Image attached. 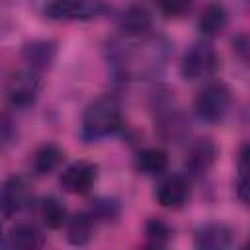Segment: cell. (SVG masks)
I'll return each instance as SVG.
<instances>
[{
    "label": "cell",
    "instance_id": "1",
    "mask_svg": "<svg viewBox=\"0 0 250 250\" xmlns=\"http://www.w3.org/2000/svg\"><path fill=\"white\" fill-rule=\"evenodd\" d=\"M131 47L133 49H119L113 53L115 64L121 70V74L131 78L158 72L168 55V45L162 39H146V35L143 37L141 45Z\"/></svg>",
    "mask_w": 250,
    "mask_h": 250
},
{
    "label": "cell",
    "instance_id": "2",
    "mask_svg": "<svg viewBox=\"0 0 250 250\" xmlns=\"http://www.w3.org/2000/svg\"><path fill=\"white\" fill-rule=\"evenodd\" d=\"M123 125L119 104L105 96L98 98L84 109L82 115V137L86 141H100L113 133H117Z\"/></svg>",
    "mask_w": 250,
    "mask_h": 250
},
{
    "label": "cell",
    "instance_id": "3",
    "mask_svg": "<svg viewBox=\"0 0 250 250\" xmlns=\"http://www.w3.org/2000/svg\"><path fill=\"white\" fill-rule=\"evenodd\" d=\"M230 104H232L230 88L223 82H211L195 96L193 111L205 123H219L229 113Z\"/></svg>",
    "mask_w": 250,
    "mask_h": 250
},
{
    "label": "cell",
    "instance_id": "4",
    "mask_svg": "<svg viewBox=\"0 0 250 250\" xmlns=\"http://www.w3.org/2000/svg\"><path fill=\"white\" fill-rule=\"evenodd\" d=\"M180 70H182V76L191 82L211 78L219 70V55H217L215 47L207 41L193 43L184 53Z\"/></svg>",
    "mask_w": 250,
    "mask_h": 250
},
{
    "label": "cell",
    "instance_id": "5",
    "mask_svg": "<svg viewBox=\"0 0 250 250\" xmlns=\"http://www.w3.org/2000/svg\"><path fill=\"white\" fill-rule=\"evenodd\" d=\"M41 76L35 68H23L14 72L6 84V98L14 107H27L35 104L41 94Z\"/></svg>",
    "mask_w": 250,
    "mask_h": 250
},
{
    "label": "cell",
    "instance_id": "6",
    "mask_svg": "<svg viewBox=\"0 0 250 250\" xmlns=\"http://www.w3.org/2000/svg\"><path fill=\"white\" fill-rule=\"evenodd\" d=\"M105 10L102 0H51L45 6V14L51 20H92Z\"/></svg>",
    "mask_w": 250,
    "mask_h": 250
},
{
    "label": "cell",
    "instance_id": "7",
    "mask_svg": "<svg viewBox=\"0 0 250 250\" xmlns=\"http://www.w3.org/2000/svg\"><path fill=\"white\" fill-rule=\"evenodd\" d=\"M33 199L29 182L23 176H10L0 184V213L12 217L23 211Z\"/></svg>",
    "mask_w": 250,
    "mask_h": 250
},
{
    "label": "cell",
    "instance_id": "8",
    "mask_svg": "<svg viewBox=\"0 0 250 250\" xmlns=\"http://www.w3.org/2000/svg\"><path fill=\"white\" fill-rule=\"evenodd\" d=\"M98 180V166L88 160H76L68 164L61 174V186L64 191L74 195L88 193Z\"/></svg>",
    "mask_w": 250,
    "mask_h": 250
},
{
    "label": "cell",
    "instance_id": "9",
    "mask_svg": "<svg viewBox=\"0 0 250 250\" xmlns=\"http://www.w3.org/2000/svg\"><path fill=\"white\" fill-rule=\"evenodd\" d=\"M154 197L158 205L166 209H178L182 207L189 197V182L182 174H170L160 180V184L154 189Z\"/></svg>",
    "mask_w": 250,
    "mask_h": 250
},
{
    "label": "cell",
    "instance_id": "10",
    "mask_svg": "<svg viewBox=\"0 0 250 250\" xmlns=\"http://www.w3.org/2000/svg\"><path fill=\"white\" fill-rule=\"evenodd\" d=\"M195 248L225 250L234 242V230L225 223H207L195 230Z\"/></svg>",
    "mask_w": 250,
    "mask_h": 250
},
{
    "label": "cell",
    "instance_id": "11",
    "mask_svg": "<svg viewBox=\"0 0 250 250\" xmlns=\"http://www.w3.org/2000/svg\"><path fill=\"white\" fill-rule=\"evenodd\" d=\"M217 154H219L217 145L211 139H199L188 150L186 170L191 176H205L211 170V166L215 164Z\"/></svg>",
    "mask_w": 250,
    "mask_h": 250
},
{
    "label": "cell",
    "instance_id": "12",
    "mask_svg": "<svg viewBox=\"0 0 250 250\" xmlns=\"http://www.w3.org/2000/svg\"><path fill=\"white\" fill-rule=\"evenodd\" d=\"M119 29L131 39L145 37L152 29V16L145 6L133 4L119 16Z\"/></svg>",
    "mask_w": 250,
    "mask_h": 250
},
{
    "label": "cell",
    "instance_id": "13",
    "mask_svg": "<svg viewBox=\"0 0 250 250\" xmlns=\"http://www.w3.org/2000/svg\"><path fill=\"white\" fill-rule=\"evenodd\" d=\"M45 244L41 229L33 223H18L8 234V246L18 250H35Z\"/></svg>",
    "mask_w": 250,
    "mask_h": 250
},
{
    "label": "cell",
    "instance_id": "14",
    "mask_svg": "<svg viewBox=\"0 0 250 250\" xmlns=\"http://www.w3.org/2000/svg\"><path fill=\"white\" fill-rule=\"evenodd\" d=\"M227 25V10L219 2H211L203 8L197 27L203 37H217Z\"/></svg>",
    "mask_w": 250,
    "mask_h": 250
},
{
    "label": "cell",
    "instance_id": "15",
    "mask_svg": "<svg viewBox=\"0 0 250 250\" xmlns=\"http://www.w3.org/2000/svg\"><path fill=\"white\" fill-rule=\"evenodd\" d=\"M66 238L70 244L74 246H84L90 242L92 238V230H94V217L88 211H80L74 213L70 219H66Z\"/></svg>",
    "mask_w": 250,
    "mask_h": 250
},
{
    "label": "cell",
    "instance_id": "16",
    "mask_svg": "<svg viewBox=\"0 0 250 250\" xmlns=\"http://www.w3.org/2000/svg\"><path fill=\"white\" fill-rule=\"evenodd\" d=\"M135 166L145 176H162L168 170V152L162 148H143L137 152Z\"/></svg>",
    "mask_w": 250,
    "mask_h": 250
},
{
    "label": "cell",
    "instance_id": "17",
    "mask_svg": "<svg viewBox=\"0 0 250 250\" xmlns=\"http://www.w3.org/2000/svg\"><path fill=\"white\" fill-rule=\"evenodd\" d=\"M62 158H64V152H62L61 146H57L55 143H45L31 156L33 172L39 174V176L51 174L55 168H59V164L62 162Z\"/></svg>",
    "mask_w": 250,
    "mask_h": 250
},
{
    "label": "cell",
    "instance_id": "18",
    "mask_svg": "<svg viewBox=\"0 0 250 250\" xmlns=\"http://www.w3.org/2000/svg\"><path fill=\"white\" fill-rule=\"evenodd\" d=\"M23 57L31 68H47L55 59V43L51 41H31L23 47Z\"/></svg>",
    "mask_w": 250,
    "mask_h": 250
},
{
    "label": "cell",
    "instance_id": "19",
    "mask_svg": "<svg viewBox=\"0 0 250 250\" xmlns=\"http://www.w3.org/2000/svg\"><path fill=\"white\" fill-rule=\"evenodd\" d=\"M39 215H41L43 223H45L49 229H61V227L66 223V219H68L62 201L57 199L55 195L43 197V201H41V205H39Z\"/></svg>",
    "mask_w": 250,
    "mask_h": 250
},
{
    "label": "cell",
    "instance_id": "20",
    "mask_svg": "<svg viewBox=\"0 0 250 250\" xmlns=\"http://www.w3.org/2000/svg\"><path fill=\"white\" fill-rule=\"evenodd\" d=\"M145 232H146V238H148L154 246L166 244V242L170 240V236H172L170 225H168L166 221H162V219H150V221L146 223V227H145Z\"/></svg>",
    "mask_w": 250,
    "mask_h": 250
},
{
    "label": "cell",
    "instance_id": "21",
    "mask_svg": "<svg viewBox=\"0 0 250 250\" xmlns=\"http://www.w3.org/2000/svg\"><path fill=\"white\" fill-rule=\"evenodd\" d=\"M236 195L242 203L248 201V146L244 145L238 154V180H236Z\"/></svg>",
    "mask_w": 250,
    "mask_h": 250
},
{
    "label": "cell",
    "instance_id": "22",
    "mask_svg": "<svg viewBox=\"0 0 250 250\" xmlns=\"http://www.w3.org/2000/svg\"><path fill=\"white\" fill-rule=\"evenodd\" d=\"M154 4L158 6V10L168 16V18H180V16H186L191 6H193V0H154Z\"/></svg>",
    "mask_w": 250,
    "mask_h": 250
},
{
    "label": "cell",
    "instance_id": "23",
    "mask_svg": "<svg viewBox=\"0 0 250 250\" xmlns=\"http://www.w3.org/2000/svg\"><path fill=\"white\" fill-rule=\"evenodd\" d=\"M14 139H16V125H14V121L8 115L0 113V148H6L8 145H12Z\"/></svg>",
    "mask_w": 250,
    "mask_h": 250
},
{
    "label": "cell",
    "instance_id": "24",
    "mask_svg": "<svg viewBox=\"0 0 250 250\" xmlns=\"http://www.w3.org/2000/svg\"><path fill=\"white\" fill-rule=\"evenodd\" d=\"M117 215V205L113 201H96L94 209H92V217L96 219H104V221H109L111 217Z\"/></svg>",
    "mask_w": 250,
    "mask_h": 250
},
{
    "label": "cell",
    "instance_id": "25",
    "mask_svg": "<svg viewBox=\"0 0 250 250\" xmlns=\"http://www.w3.org/2000/svg\"><path fill=\"white\" fill-rule=\"evenodd\" d=\"M4 244V229H2V223H0V246Z\"/></svg>",
    "mask_w": 250,
    "mask_h": 250
}]
</instances>
